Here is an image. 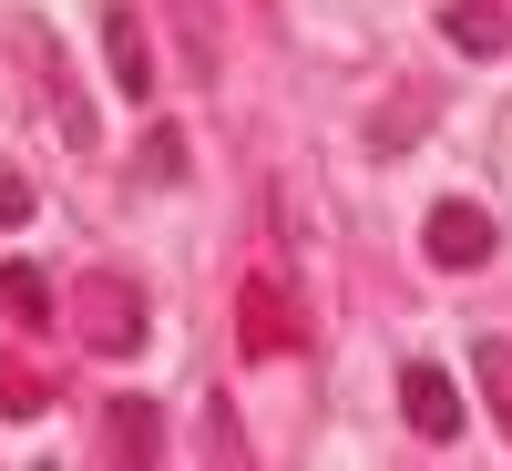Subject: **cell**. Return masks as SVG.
<instances>
[{
  "label": "cell",
  "instance_id": "6da1fadb",
  "mask_svg": "<svg viewBox=\"0 0 512 471\" xmlns=\"http://www.w3.org/2000/svg\"><path fill=\"white\" fill-rule=\"evenodd\" d=\"M72 328H82L93 359H134L144 349V277H123V267L72 277Z\"/></svg>",
  "mask_w": 512,
  "mask_h": 471
},
{
  "label": "cell",
  "instance_id": "7a4b0ae2",
  "mask_svg": "<svg viewBox=\"0 0 512 471\" xmlns=\"http://www.w3.org/2000/svg\"><path fill=\"white\" fill-rule=\"evenodd\" d=\"M236 349L246 359H297V349H308V308H297V287L277 267H256L236 287Z\"/></svg>",
  "mask_w": 512,
  "mask_h": 471
},
{
  "label": "cell",
  "instance_id": "3957f363",
  "mask_svg": "<svg viewBox=\"0 0 512 471\" xmlns=\"http://www.w3.org/2000/svg\"><path fill=\"white\" fill-rule=\"evenodd\" d=\"M420 256H431V267H451V277H472L482 256H492V216H482L472 195H441L431 226H420Z\"/></svg>",
  "mask_w": 512,
  "mask_h": 471
},
{
  "label": "cell",
  "instance_id": "277c9868",
  "mask_svg": "<svg viewBox=\"0 0 512 471\" xmlns=\"http://www.w3.org/2000/svg\"><path fill=\"white\" fill-rule=\"evenodd\" d=\"M400 410H410L420 441H461V431H472V410H461V390H451L441 359H410V369H400Z\"/></svg>",
  "mask_w": 512,
  "mask_h": 471
},
{
  "label": "cell",
  "instance_id": "5b68a950",
  "mask_svg": "<svg viewBox=\"0 0 512 471\" xmlns=\"http://www.w3.org/2000/svg\"><path fill=\"white\" fill-rule=\"evenodd\" d=\"M103 62H113V82H123V103L154 93V41H144V11H134V0H103Z\"/></svg>",
  "mask_w": 512,
  "mask_h": 471
},
{
  "label": "cell",
  "instance_id": "8992f818",
  "mask_svg": "<svg viewBox=\"0 0 512 471\" xmlns=\"http://www.w3.org/2000/svg\"><path fill=\"white\" fill-rule=\"evenodd\" d=\"M21 62L41 72V103H52V134L82 154L93 144V113H82V93H72V72H52V52H41V21H21Z\"/></svg>",
  "mask_w": 512,
  "mask_h": 471
},
{
  "label": "cell",
  "instance_id": "52a82bcc",
  "mask_svg": "<svg viewBox=\"0 0 512 471\" xmlns=\"http://www.w3.org/2000/svg\"><path fill=\"white\" fill-rule=\"evenodd\" d=\"M441 41L472 52V62H502L512 52V11H502V0H441Z\"/></svg>",
  "mask_w": 512,
  "mask_h": 471
},
{
  "label": "cell",
  "instance_id": "ba28073f",
  "mask_svg": "<svg viewBox=\"0 0 512 471\" xmlns=\"http://www.w3.org/2000/svg\"><path fill=\"white\" fill-rule=\"evenodd\" d=\"M0 318H11V328H52V318H62L52 267H31V256H0Z\"/></svg>",
  "mask_w": 512,
  "mask_h": 471
},
{
  "label": "cell",
  "instance_id": "9c48e42d",
  "mask_svg": "<svg viewBox=\"0 0 512 471\" xmlns=\"http://www.w3.org/2000/svg\"><path fill=\"white\" fill-rule=\"evenodd\" d=\"M164 21L185 31V72H195V82H216V72H226V41H216V0H164Z\"/></svg>",
  "mask_w": 512,
  "mask_h": 471
},
{
  "label": "cell",
  "instance_id": "30bf717a",
  "mask_svg": "<svg viewBox=\"0 0 512 471\" xmlns=\"http://www.w3.org/2000/svg\"><path fill=\"white\" fill-rule=\"evenodd\" d=\"M472 390L492 410V431L512 441V338H472Z\"/></svg>",
  "mask_w": 512,
  "mask_h": 471
},
{
  "label": "cell",
  "instance_id": "8fae6325",
  "mask_svg": "<svg viewBox=\"0 0 512 471\" xmlns=\"http://www.w3.org/2000/svg\"><path fill=\"white\" fill-rule=\"evenodd\" d=\"M103 431H113V441H103L113 461H154V451H164V420H154V400H113V410H103Z\"/></svg>",
  "mask_w": 512,
  "mask_h": 471
},
{
  "label": "cell",
  "instance_id": "7c38bea8",
  "mask_svg": "<svg viewBox=\"0 0 512 471\" xmlns=\"http://www.w3.org/2000/svg\"><path fill=\"white\" fill-rule=\"evenodd\" d=\"M41 400H52V379H41V369H21V359H0V410H11V420H31Z\"/></svg>",
  "mask_w": 512,
  "mask_h": 471
},
{
  "label": "cell",
  "instance_id": "4fadbf2b",
  "mask_svg": "<svg viewBox=\"0 0 512 471\" xmlns=\"http://www.w3.org/2000/svg\"><path fill=\"white\" fill-rule=\"evenodd\" d=\"M144 164H154V175H164V185H175V175H185V134H175V123H164V134L144 144Z\"/></svg>",
  "mask_w": 512,
  "mask_h": 471
},
{
  "label": "cell",
  "instance_id": "5bb4252c",
  "mask_svg": "<svg viewBox=\"0 0 512 471\" xmlns=\"http://www.w3.org/2000/svg\"><path fill=\"white\" fill-rule=\"evenodd\" d=\"M0 226H31V185L11 175V164H0Z\"/></svg>",
  "mask_w": 512,
  "mask_h": 471
}]
</instances>
